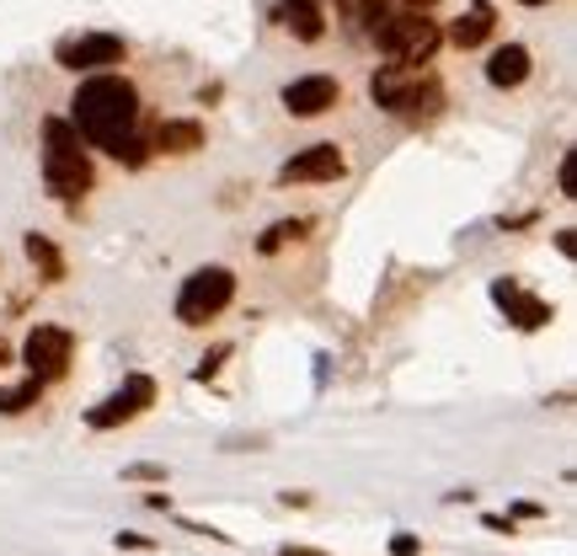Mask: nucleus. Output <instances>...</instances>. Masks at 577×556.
I'll return each mask as SVG.
<instances>
[{"label": "nucleus", "mask_w": 577, "mask_h": 556, "mask_svg": "<svg viewBox=\"0 0 577 556\" xmlns=\"http://www.w3.org/2000/svg\"><path fill=\"white\" fill-rule=\"evenodd\" d=\"M402 6H407V11H428L434 0H402Z\"/></svg>", "instance_id": "nucleus-27"}, {"label": "nucleus", "mask_w": 577, "mask_h": 556, "mask_svg": "<svg viewBox=\"0 0 577 556\" xmlns=\"http://www.w3.org/2000/svg\"><path fill=\"white\" fill-rule=\"evenodd\" d=\"M370 43L391 60V65H428V60L439 54L444 28L439 22H428L423 11H385V22L374 28Z\"/></svg>", "instance_id": "nucleus-4"}, {"label": "nucleus", "mask_w": 577, "mask_h": 556, "mask_svg": "<svg viewBox=\"0 0 577 556\" xmlns=\"http://www.w3.org/2000/svg\"><path fill=\"white\" fill-rule=\"evenodd\" d=\"M43 182L60 204H81L97 188L92 156L75 135V124H65V118H43Z\"/></svg>", "instance_id": "nucleus-3"}, {"label": "nucleus", "mask_w": 577, "mask_h": 556, "mask_svg": "<svg viewBox=\"0 0 577 556\" xmlns=\"http://www.w3.org/2000/svg\"><path fill=\"white\" fill-rule=\"evenodd\" d=\"M156 407V381L150 375H129V381L118 385L113 396H103L92 413H86V423L97 428V434H107V428H124V423H135L139 413H150Z\"/></svg>", "instance_id": "nucleus-8"}, {"label": "nucleus", "mask_w": 577, "mask_h": 556, "mask_svg": "<svg viewBox=\"0 0 577 556\" xmlns=\"http://www.w3.org/2000/svg\"><path fill=\"white\" fill-rule=\"evenodd\" d=\"M278 556H321V552H310V546H284Z\"/></svg>", "instance_id": "nucleus-26"}, {"label": "nucleus", "mask_w": 577, "mask_h": 556, "mask_svg": "<svg viewBox=\"0 0 577 556\" xmlns=\"http://www.w3.org/2000/svg\"><path fill=\"white\" fill-rule=\"evenodd\" d=\"M310 225H316V220H306V214H300V220H278V225H268V231L257 236V252H263V257H278L284 246L306 242V236H310Z\"/></svg>", "instance_id": "nucleus-18"}, {"label": "nucleus", "mask_w": 577, "mask_h": 556, "mask_svg": "<svg viewBox=\"0 0 577 556\" xmlns=\"http://www.w3.org/2000/svg\"><path fill=\"white\" fill-rule=\"evenodd\" d=\"M38 402H43V381H22V385H11V391H0V417H22V413H33Z\"/></svg>", "instance_id": "nucleus-19"}, {"label": "nucleus", "mask_w": 577, "mask_h": 556, "mask_svg": "<svg viewBox=\"0 0 577 556\" xmlns=\"http://www.w3.org/2000/svg\"><path fill=\"white\" fill-rule=\"evenodd\" d=\"M6 364H11V343H0V370H6Z\"/></svg>", "instance_id": "nucleus-28"}, {"label": "nucleus", "mask_w": 577, "mask_h": 556, "mask_svg": "<svg viewBox=\"0 0 577 556\" xmlns=\"http://www.w3.org/2000/svg\"><path fill=\"white\" fill-rule=\"evenodd\" d=\"M342 103V86L332 75H300L284 86V113L289 118H327Z\"/></svg>", "instance_id": "nucleus-11"}, {"label": "nucleus", "mask_w": 577, "mask_h": 556, "mask_svg": "<svg viewBox=\"0 0 577 556\" xmlns=\"http://www.w3.org/2000/svg\"><path fill=\"white\" fill-rule=\"evenodd\" d=\"M231 300H236V274L220 268V263H209V268L182 278V289H177V321L182 327H209L214 316L231 311Z\"/></svg>", "instance_id": "nucleus-5"}, {"label": "nucleus", "mask_w": 577, "mask_h": 556, "mask_svg": "<svg viewBox=\"0 0 577 556\" xmlns=\"http://www.w3.org/2000/svg\"><path fill=\"white\" fill-rule=\"evenodd\" d=\"M22 359H28L33 381H43V385L65 381L70 359H75V332H70V327H54V321H38L33 332H28V343H22Z\"/></svg>", "instance_id": "nucleus-7"}, {"label": "nucleus", "mask_w": 577, "mask_h": 556, "mask_svg": "<svg viewBox=\"0 0 577 556\" xmlns=\"http://www.w3.org/2000/svg\"><path fill=\"white\" fill-rule=\"evenodd\" d=\"M492 33H498V11H492V0H471V6L449 22V33L444 38H449L455 49H481Z\"/></svg>", "instance_id": "nucleus-14"}, {"label": "nucleus", "mask_w": 577, "mask_h": 556, "mask_svg": "<svg viewBox=\"0 0 577 556\" xmlns=\"http://www.w3.org/2000/svg\"><path fill=\"white\" fill-rule=\"evenodd\" d=\"M124 482H167V466H156V460H135V466H124Z\"/></svg>", "instance_id": "nucleus-20"}, {"label": "nucleus", "mask_w": 577, "mask_h": 556, "mask_svg": "<svg viewBox=\"0 0 577 556\" xmlns=\"http://www.w3.org/2000/svg\"><path fill=\"white\" fill-rule=\"evenodd\" d=\"M75 135L86 139V145H97L103 156H113L118 167H129L139 172L145 161H150V145L135 135L139 124V92L129 75H113V70H97V75H86L81 86H75Z\"/></svg>", "instance_id": "nucleus-1"}, {"label": "nucleus", "mask_w": 577, "mask_h": 556, "mask_svg": "<svg viewBox=\"0 0 577 556\" xmlns=\"http://www.w3.org/2000/svg\"><path fill=\"white\" fill-rule=\"evenodd\" d=\"M417 552H423V535H407V530L391 535V556H417Z\"/></svg>", "instance_id": "nucleus-22"}, {"label": "nucleus", "mask_w": 577, "mask_h": 556, "mask_svg": "<svg viewBox=\"0 0 577 556\" xmlns=\"http://www.w3.org/2000/svg\"><path fill=\"white\" fill-rule=\"evenodd\" d=\"M156 150L161 156H199L204 150V124L199 118H167L156 129Z\"/></svg>", "instance_id": "nucleus-15"}, {"label": "nucleus", "mask_w": 577, "mask_h": 556, "mask_svg": "<svg viewBox=\"0 0 577 556\" xmlns=\"http://www.w3.org/2000/svg\"><path fill=\"white\" fill-rule=\"evenodd\" d=\"M556 246H562V257H577V231H556Z\"/></svg>", "instance_id": "nucleus-25"}, {"label": "nucleus", "mask_w": 577, "mask_h": 556, "mask_svg": "<svg viewBox=\"0 0 577 556\" xmlns=\"http://www.w3.org/2000/svg\"><path fill=\"white\" fill-rule=\"evenodd\" d=\"M492 306L509 316L519 332H541V327L556 321V306L541 300V295H530V289H524V284H513V278H498V284H492Z\"/></svg>", "instance_id": "nucleus-10"}, {"label": "nucleus", "mask_w": 577, "mask_h": 556, "mask_svg": "<svg viewBox=\"0 0 577 556\" xmlns=\"http://www.w3.org/2000/svg\"><path fill=\"white\" fill-rule=\"evenodd\" d=\"M268 22L278 33L300 38V43H321L327 38V6L321 0H278L268 11Z\"/></svg>", "instance_id": "nucleus-12"}, {"label": "nucleus", "mask_w": 577, "mask_h": 556, "mask_svg": "<svg viewBox=\"0 0 577 556\" xmlns=\"http://www.w3.org/2000/svg\"><path fill=\"white\" fill-rule=\"evenodd\" d=\"M342 177H348L342 145L321 139V145H306L300 156H289V161L278 167V188H295V182H342Z\"/></svg>", "instance_id": "nucleus-9"}, {"label": "nucleus", "mask_w": 577, "mask_h": 556, "mask_svg": "<svg viewBox=\"0 0 577 556\" xmlns=\"http://www.w3.org/2000/svg\"><path fill=\"white\" fill-rule=\"evenodd\" d=\"M129 60V43L118 33H75L54 43V65L75 70V75H97V70H113Z\"/></svg>", "instance_id": "nucleus-6"}, {"label": "nucleus", "mask_w": 577, "mask_h": 556, "mask_svg": "<svg viewBox=\"0 0 577 556\" xmlns=\"http://www.w3.org/2000/svg\"><path fill=\"white\" fill-rule=\"evenodd\" d=\"M338 6V22L348 28V38H359V43H370L374 28L385 22V0H332Z\"/></svg>", "instance_id": "nucleus-16"}, {"label": "nucleus", "mask_w": 577, "mask_h": 556, "mask_svg": "<svg viewBox=\"0 0 577 556\" xmlns=\"http://www.w3.org/2000/svg\"><path fill=\"white\" fill-rule=\"evenodd\" d=\"M487 86H498V92H519L524 81H530V70H535V54L524 49V43H503V49H492L487 54Z\"/></svg>", "instance_id": "nucleus-13"}, {"label": "nucleus", "mask_w": 577, "mask_h": 556, "mask_svg": "<svg viewBox=\"0 0 577 556\" xmlns=\"http://www.w3.org/2000/svg\"><path fill=\"white\" fill-rule=\"evenodd\" d=\"M519 6H551V0H519Z\"/></svg>", "instance_id": "nucleus-29"}, {"label": "nucleus", "mask_w": 577, "mask_h": 556, "mask_svg": "<svg viewBox=\"0 0 577 556\" xmlns=\"http://www.w3.org/2000/svg\"><path fill=\"white\" fill-rule=\"evenodd\" d=\"M556 188H562V199H577L573 193V156H562V167H556Z\"/></svg>", "instance_id": "nucleus-23"}, {"label": "nucleus", "mask_w": 577, "mask_h": 556, "mask_svg": "<svg viewBox=\"0 0 577 556\" xmlns=\"http://www.w3.org/2000/svg\"><path fill=\"white\" fill-rule=\"evenodd\" d=\"M22 246H28V263L38 268L43 284H65V257H60V246L49 242V236H38V231H33Z\"/></svg>", "instance_id": "nucleus-17"}, {"label": "nucleus", "mask_w": 577, "mask_h": 556, "mask_svg": "<svg viewBox=\"0 0 577 556\" xmlns=\"http://www.w3.org/2000/svg\"><path fill=\"white\" fill-rule=\"evenodd\" d=\"M370 97H374V107H385L391 118L428 124V118H439L444 86L428 65H380L370 75Z\"/></svg>", "instance_id": "nucleus-2"}, {"label": "nucleus", "mask_w": 577, "mask_h": 556, "mask_svg": "<svg viewBox=\"0 0 577 556\" xmlns=\"http://www.w3.org/2000/svg\"><path fill=\"white\" fill-rule=\"evenodd\" d=\"M225 359H231V343H220V348H214V353H204V364H199V370H193V381H214V375H220V364H225Z\"/></svg>", "instance_id": "nucleus-21"}, {"label": "nucleus", "mask_w": 577, "mask_h": 556, "mask_svg": "<svg viewBox=\"0 0 577 556\" xmlns=\"http://www.w3.org/2000/svg\"><path fill=\"white\" fill-rule=\"evenodd\" d=\"M118 546H129V552H156V541H150V535H139V530H124V535H118Z\"/></svg>", "instance_id": "nucleus-24"}]
</instances>
